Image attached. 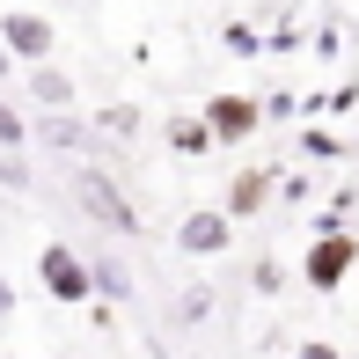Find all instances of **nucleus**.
I'll return each mask as SVG.
<instances>
[{
	"label": "nucleus",
	"mask_w": 359,
	"mask_h": 359,
	"mask_svg": "<svg viewBox=\"0 0 359 359\" xmlns=\"http://www.w3.org/2000/svg\"><path fill=\"white\" fill-rule=\"evenodd\" d=\"M169 147H176V154H205V147H213V125H205V110H184V118H169Z\"/></svg>",
	"instance_id": "obj_9"
},
{
	"label": "nucleus",
	"mask_w": 359,
	"mask_h": 359,
	"mask_svg": "<svg viewBox=\"0 0 359 359\" xmlns=\"http://www.w3.org/2000/svg\"><path fill=\"white\" fill-rule=\"evenodd\" d=\"M44 140H52V147H81V125H74V118H52V125H44Z\"/></svg>",
	"instance_id": "obj_13"
},
{
	"label": "nucleus",
	"mask_w": 359,
	"mask_h": 359,
	"mask_svg": "<svg viewBox=\"0 0 359 359\" xmlns=\"http://www.w3.org/2000/svg\"><path fill=\"white\" fill-rule=\"evenodd\" d=\"M88 279H95V293H110V301H125V293H133V279H125L110 257H95V264H88Z\"/></svg>",
	"instance_id": "obj_10"
},
{
	"label": "nucleus",
	"mask_w": 359,
	"mask_h": 359,
	"mask_svg": "<svg viewBox=\"0 0 359 359\" xmlns=\"http://www.w3.org/2000/svg\"><path fill=\"white\" fill-rule=\"evenodd\" d=\"M29 140V125H22V110H8L0 103V147H22Z\"/></svg>",
	"instance_id": "obj_12"
},
{
	"label": "nucleus",
	"mask_w": 359,
	"mask_h": 359,
	"mask_svg": "<svg viewBox=\"0 0 359 359\" xmlns=\"http://www.w3.org/2000/svg\"><path fill=\"white\" fill-rule=\"evenodd\" d=\"M74 198H81V213H88L95 227H110V235H140L133 198H125V191L110 184L103 169H74Z\"/></svg>",
	"instance_id": "obj_2"
},
{
	"label": "nucleus",
	"mask_w": 359,
	"mask_h": 359,
	"mask_svg": "<svg viewBox=\"0 0 359 359\" xmlns=\"http://www.w3.org/2000/svg\"><path fill=\"white\" fill-rule=\"evenodd\" d=\"M29 95H37L44 110H67V103H74V81L59 74L52 59H44V67H29Z\"/></svg>",
	"instance_id": "obj_8"
},
{
	"label": "nucleus",
	"mask_w": 359,
	"mask_h": 359,
	"mask_svg": "<svg viewBox=\"0 0 359 359\" xmlns=\"http://www.w3.org/2000/svg\"><path fill=\"white\" fill-rule=\"evenodd\" d=\"M37 279H44V293H52V301H67V308L95 293L88 257H81V250H67V242H44V250H37Z\"/></svg>",
	"instance_id": "obj_4"
},
{
	"label": "nucleus",
	"mask_w": 359,
	"mask_h": 359,
	"mask_svg": "<svg viewBox=\"0 0 359 359\" xmlns=\"http://www.w3.org/2000/svg\"><path fill=\"white\" fill-rule=\"evenodd\" d=\"M0 74H8V44H0Z\"/></svg>",
	"instance_id": "obj_16"
},
{
	"label": "nucleus",
	"mask_w": 359,
	"mask_h": 359,
	"mask_svg": "<svg viewBox=\"0 0 359 359\" xmlns=\"http://www.w3.org/2000/svg\"><path fill=\"white\" fill-rule=\"evenodd\" d=\"M0 184H8V191H29V161H22V147H0Z\"/></svg>",
	"instance_id": "obj_11"
},
{
	"label": "nucleus",
	"mask_w": 359,
	"mask_h": 359,
	"mask_svg": "<svg viewBox=\"0 0 359 359\" xmlns=\"http://www.w3.org/2000/svg\"><path fill=\"white\" fill-rule=\"evenodd\" d=\"M352 264H359V235H352V227H323V235L308 242V257H301V279L316 293H337L352 279Z\"/></svg>",
	"instance_id": "obj_1"
},
{
	"label": "nucleus",
	"mask_w": 359,
	"mask_h": 359,
	"mask_svg": "<svg viewBox=\"0 0 359 359\" xmlns=\"http://www.w3.org/2000/svg\"><path fill=\"white\" fill-rule=\"evenodd\" d=\"M176 250H191V257H220V250H235V220H227V213H184V227H176Z\"/></svg>",
	"instance_id": "obj_6"
},
{
	"label": "nucleus",
	"mask_w": 359,
	"mask_h": 359,
	"mask_svg": "<svg viewBox=\"0 0 359 359\" xmlns=\"http://www.w3.org/2000/svg\"><path fill=\"white\" fill-rule=\"evenodd\" d=\"M293 359H337L330 345H301V352H293Z\"/></svg>",
	"instance_id": "obj_14"
},
{
	"label": "nucleus",
	"mask_w": 359,
	"mask_h": 359,
	"mask_svg": "<svg viewBox=\"0 0 359 359\" xmlns=\"http://www.w3.org/2000/svg\"><path fill=\"white\" fill-rule=\"evenodd\" d=\"M0 44H8V59H22V67L59 59V29H52V15H29V8H8V15H0Z\"/></svg>",
	"instance_id": "obj_3"
},
{
	"label": "nucleus",
	"mask_w": 359,
	"mask_h": 359,
	"mask_svg": "<svg viewBox=\"0 0 359 359\" xmlns=\"http://www.w3.org/2000/svg\"><path fill=\"white\" fill-rule=\"evenodd\" d=\"M205 125H213V147H235V140H250L257 125H264V103H250V95H213V103H205Z\"/></svg>",
	"instance_id": "obj_5"
},
{
	"label": "nucleus",
	"mask_w": 359,
	"mask_h": 359,
	"mask_svg": "<svg viewBox=\"0 0 359 359\" xmlns=\"http://www.w3.org/2000/svg\"><path fill=\"white\" fill-rule=\"evenodd\" d=\"M264 198H271V169H242L235 184H227V205H220V213H227V220H250Z\"/></svg>",
	"instance_id": "obj_7"
},
{
	"label": "nucleus",
	"mask_w": 359,
	"mask_h": 359,
	"mask_svg": "<svg viewBox=\"0 0 359 359\" xmlns=\"http://www.w3.org/2000/svg\"><path fill=\"white\" fill-rule=\"evenodd\" d=\"M8 308H15V286H8V279H0V316H8Z\"/></svg>",
	"instance_id": "obj_15"
}]
</instances>
